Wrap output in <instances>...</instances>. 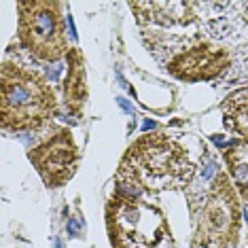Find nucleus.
Masks as SVG:
<instances>
[{"instance_id": "f257e3e1", "label": "nucleus", "mask_w": 248, "mask_h": 248, "mask_svg": "<svg viewBox=\"0 0 248 248\" xmlns=\"http://www.w3.org/2000/svg\"><path fill=\"white\" fill-rule=\"evenodd\" d=\"M195 166L185 146L163 132L144 134L121 157L117 178L127 195L183 189L191 183Z\"/></svg>"}, {"instance_id": "f03ea898", "label": "nucleus", "mask_w": 248, "mask_h": 248, "mask_svg": "<svg viewBox=\"0 0 248 248\" xmlns=\"http://www.w3.org/2000/svg\"><path fill=\"white\" fill-rule=\"evenodd\" d=\"M55 93L36 70L4 62L0 70V117L9 132H32L55 117Z\"/></svg>"}, {"instance_id": "7ed1b4c3", "label": "nucleus", "mask_w": 248, "mask_h": 248, "mask_svg": "<svg viewBox=\"0 0 248 248\" xmlns=\"http://www.w3.org/2000/svg\"><path fill=\"white\" fill-rule=\"evenodd\" d=\"M106 229L112 248H174L163 210L136 195H115L106 204Z\"/></svg>"}, {"instance_id": "20e7f679", "label": "nucleus", "mask_w": 248, "mask_h": 248, "mask_svg": "<svg viewBox=\"0 0 248 248\" xmlns=\"http://www.w3.org/2000/svg\"><path fill=\"white\" fill-rule=\"evenodd\" d=\"M242 208L229 174L214 176L197 214L191 248H238Z\"/></svg>"}, {"instance_id": "39448f33", "label": "nucleus", "mask_w": 248, "mask_h": 248, "mask_svg": "<svg viewBox=\"0 0 248 248\" xmlns=\"http://www.w3.org/2000/svg\"><path fill=\"white\" fill-rule=\"evenodd\" d=\"M17 36L36 60L60 62L68 55L64 4L55 0H28L17 4Z\"/></svg>"}, {"instance_id": "423d86ee", "label": "nucleus", "mask_w": 248, "mask_h": 248, "mask_svg": "<svg viewBox=\"0 0 248 248\" xmlns=\"http://www.w3.org/2000/svg\"><path fill=\"white\" fill-rule=\"evenodd\" d=\"M28 159L32 161L47 187L60 189L77 174L81 153L70 129L60 127L43 144L28 151Z\"/></svg>"}, {"instance_id": "0eeeda50", "label": "nucleus", "mask_w": 248, "mask_h": 248, "mask_svg": "<svg viewBox=\"0 0 248 248\" xmlns=\"http://www.w3.org/2000/svg\"><path fill=\"white\" fill-rule=\"evenodd\" d=\"M231 66V53L206 41H193L166 60V70L178 81L197 83L221 77Z\"/></svg>"}, {"instance_id": "6e6552de", "label": "nucleus", "mask_w": 248, "mask_h": 248, "mask_svg": "<svg viewBox=\"0 0 248 248\" xmlns=\"http://www.w3.org/2000/svg\"><path fill=\"white\" fill-rule=\"evenodd\" d=\"M200 7L197 2H176V0H166V2H129V9L136 13L140 24H159V26H174V24H191Z\"/></svg>"}, {"instance_id": "1a4fd4ad", "label": "nucleus", "mask_w": 248, "mask_h": 248, "mask_svg": "<svg viewBox=\"0 0 248 248\" xmlns=\"http://www.w3.org/2000/svg\"><path fill=\"white\" fill-rule=\"evenodd\" d=\"M68 72L64 78V102L68 112H72L75 117H81L83 106L87 102V72H85V60L83 53L77 47H72L68 55Z\"/></svg>"}, {"instance_id": "9d476101", "label": "nucleus", "mask_w": 248, "mask_h": 248, "mask_svg": "<svg viewBox=\"0 0 248 248\" xmlns=\"http://www.w3.org/2000/svg\"><path fill=\"white\" fill-rule=\"evenodd\" d=\"M221 110L225 127L238 134L242 142H248V89L227 95V100L221 104Z\"/></svg>"}, {"instance_id": "9b49d317", "label": "nucleus", "mask_w": 248, "mask_h": 248, "mask_svg": "<svg viewBox=\"0 0 248 248\" xmlns=\"http://www.w3.org/2000/svg\"><path fill=\"white\" fill-rule=\"evenodd\" d=\"M223 159L227 163L229 178L233 187L238 189L242 200L248 202V142H233L229 149H225Z\"/></svg>"}]
</instances>
